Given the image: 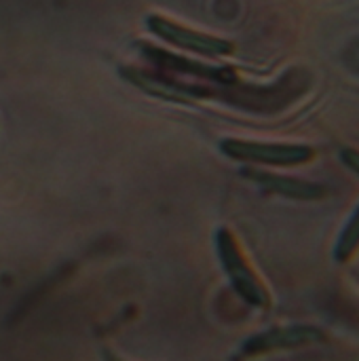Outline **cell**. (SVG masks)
<instances>
[{"label": "cell", "instance_id": "obj_4", "mask_svg": "<svg viewBox=\"0 0 359 361\" xmlns=\"http://www.w3.org/2000/svg\"><path fill=\"white\" fill-rule=\"evenodd\" d=\"M315 343H326V332L315 326H284L254 334L241 345V357H258L273 351L298 349Z\"/></svg>", "mask_w": 359, "mask_h": 361}, {"label": "cell", "instance_id": "obj_3", "mask_svg": "<svg viewBox=\"0 0 359 361\" xmlns=\"http://www.w3.org/2000/svg\"><path fill=\"white\" fill-rule=\"evenodd\" d=\"M146 27L150 34H154L163 42L178 47L182 51H188V53H197V55H205V57H226L235 51V44L226 38L186 27V25H182L169 17L157 15V13L146 17Z\"/></svg>", "mask_w": 359, "mask_h": 361}, {"label": "cell", "instance_id": "obj_7", "mask_svg": "<svg viewBox=\"0 0 359 361\" xmlns=\"http://www.w3.org/2000/svg\"><path fill=\"white\" fill-rule=\"evenodd\" d=\"M341 161L359 176V150H355V148H343L341 150Z\"/></svg>", "mask_w": 359, "mask_h": 361}, {"label": "cell", "instance_id": "obj_6", "mask_svg": "<svg viewBox=\"0 0 359 361\" xmlns=\"http://www.w3.org/2000/svg\"><path fill=\"white\" fill-rule=\"evenodd\" d=\"M359 250V205L358 209L353 212V216L349 218V222L345 224L336 247H334V258L339 262H347L351 260V256Z\"/></svg>", "mask_w": 359, "mask_h": 361}, {"label": "cell", "instance_id": "obj_5", "mask_svg": "<svg viewBox=\"0 0 359 361\" xmlns=\"http://www.w3.org/2000/svg\"><path fill=\"white\" fill-rule=\"evenodd\" d=\"M243 176L258 184L260 188L288 197V199H298V201H317L326 197V188L322 184H313L300 178H290L273 171H262V169H243Z\"/></svg>", "mask_w": 359, "mask_h": 361}, {"label": "cell", "instance_id": "obj_1", "mask_svg": "<svg viewBox=\"0 0 359 361\" xmlns=\"http://www.w3.org/2000/svg\"><path fill=\"white\" fill-rule=\"evenodd\" d=\"M216 252L218 260L235 290V294L254 309H269L271 307V294L262 279L256 275L252 264L248 262L237 237L229 228L216 231Z\"/></svg>", "mask_w": 359, "mask_h": 361}, {"label": "cell", "instance_id": "obj_2", "mask_svg": "<svg viewBox=\"0 0 359 361\" xmlns=\"http://www.w3.org/2000/svg\"><path fill=\"white\" fill-rule=\"evenodd\" d=\"M220 152L233 161L269 165V167H296L315 159V150L307 144L254 142V140H239V137L222 140Z\"/></svg>", "mask_w": 359, "mask_h": 361}]
</instances>
